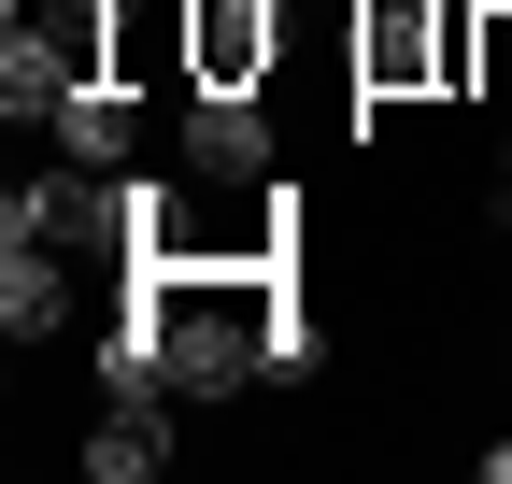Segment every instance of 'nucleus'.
<instances>
[{
    "label": "nucleus",
    "mask_w": 512,
    "mask_h": 484,
    "mask_svg": "<svg viewBox=\"0 0 512 484\" xmlns=\"http://www.w3.org/2000/svg\"><path fill=\"white\" fill-rule=\"evenodd\" d=\"M86 470L100 484H157L171 470V399H114L100 428H86Z\"/></svg>",
    "instance_id": "0eeeda50"
},
{
    "label": "nucleus",
    "mask_w": 512,
    "mask_h": 484,
    "mask_svg": "<svg viewBox=\"0 0 512 484\" xmlns=\"http://www.w3.org/2000/svg\"><path fill=\"white\" fill-rule=\"evenodd\" d=\"M0 228L57 242V257H100V242H128V186L72 157V171H43V186H15V200H0Z\"/></svg>",
    "instance_id": "7ed1b4c3"
},
{
    "label": "nucleus",
    "mask_w": 512,
    "mask_h": 484,
    "mask_svg": "<svg viewBox=\"0 0 512 484\" xmlns=\"http://www.w3.org/2000/svg\"><path fill=\"white\" fill-rule=\"evenodd\" d=\"M72 86H100V72H86V57L57 43V29H29V15L0 29V114H57Z\"/></svg>",
    "instance_id": "423d86ee"
},
{
    "label": "nucleus",
    "mask_w": 512,
    "mask_h": 484,
    "mask_svg": "<svg viewBox=\"0 0 512 484\" xmlns=\"http://www.w3.org/2000/svg\"><path fill=\"white\" fill-rule=\"evenodd\" d=\"M100 399H171V342H157V314H143V299L100 328Z\"/></svg>",
    "instance_id": "1a4fd4ad"
},
{
    "label": "nucleus",
    "mask_w": 512,
    "mask_h": 484,
    "mask_svg": "<svg viewBox=\"0 0 512 484\" xmlns=\"http://www.w3.org/2000/svg\"><path fill=\"white\" fill-rule=\"evenodd\" d=\"M256 171H271L256 86H185V186H256Z\"/></svg>",
    "instance_id": "20e7f679"
},
{
    "label": "nucleus",
    "mask_w": 512,
    "mask_h": 484,
    "mask_svg": "<svg viewBox=\"0 0 512 484\" xmlns=\"http://www.w3.org/2000/svg\"><path fill=\"white\" fill-rule=\"evenodd\" d=\"M0 328H15L29 356L72 328V257H57V242H29V228H0Z\"/></svg>",
    "instance_id": "39448f33"
},
{
    "label": "nucleus",
    "mask_w": 512,
    "mask_h": 484,
    "mask_svg": "<svg viewBox=\"0 0 512 484\" xmlns=\"http://www.w3.org/2000/svg\"><path fill=\"white\" fill-rule=\"evenodd\" d=\"M470 100H512V0L470 15Z\"/></svg>",
    "instance_id": "9d476101"
},
{
    "label": "nucleus",
    "mask_w": 512,
    "mask_h": 484,
    "mask_svg": "<svg viewBox=\"0 0 512 484\" xmlns=\"http://www.w3.org/2000/svg\"><path fill=\"white\" fill-rule=\"evenodd\" d=\"M484 484H512V442H484Z\"/></svg>",
    "instance_id": "9b49d317"
},
{
    "label": "nucleus",
    "mask_w": 512,
    "mask_h": 484,
    "mask_svg": "<svg viewBox=\"0 0 512 484\" xmlns=\"http://www.w3.org/2000/svg\"><path fill=\"white\" fill-rule=\"evenodd\" d=\"M43 129H57V157H86V171H128V143H143V129H128V86H114V72H100V86H72Z\"/></svg>",
    "instance_id": "6e6552de"
},
{
    "label": "nucleus",
    "mask_w": 512,
    "mask_h": 484,
    "mask_svg": "<svg viewBox=\"0 0 512 484\" xmlns=\"http://www.w3.org/2000/svg\"><path fill=\"white\" fill-rule=\"evenodd\" d=\"M470 15L484 0H384V15H356V86L370 100H470Z\"/></svg>",
    "instance_id": "f257e3e1"
},
{
    "label": "nucleus",
    "mask_w": 512,
    "mask_h": 484,
    "mask_svg": "<svg viewBox=\"0 0 512 484\" xmlns=\"http://www.w3.org/2000/svg\"><path fill=\"white\" fill-rule=\"evenodd\" d=\"M185 86H271V57H285V0H185Z\"/></svg>",
    "instance_id": "f03ea898"
}]
</instances>
